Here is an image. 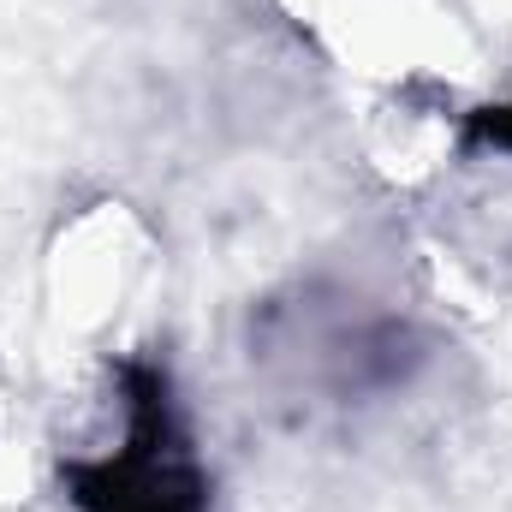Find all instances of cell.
Listing matches in <instances>:
<instances>
[{"label":"cell","instance_id":"cell-1","mask_svg":"<svg viewBox=\"0 0 512 512\" xmlns=\"http://www.w3.org/2000/svg\"><path fill=\"white\" fill-rule=\"evenodd\" d=\"M149 280V233L126 203H96L78 221L60 227L42 298H48V328L60 340H96L108 334Z\"/></svg>","mask_w":512,"mask_h":512},{"label":"cell","instance_id":"cell-2","mask_svg":"<svg viewBox=\"0 0 512 512\" xmlns=\"http://www.w3.org/2000/svg\"><path fill=\"white\" fill-rule=\"evenodd\" d=\"M370 155L382 161L393 179H423L441 167L447 155V120L435 108H411V102H382L370 108V131H364Z\"/></svg>","mask_w":512,"mask_h":512},{"label":"cell","instance_id":"cell-3","mask_svg":"<svg viewBox=\"0 0 512 512\" xmlns=\"http://www.w3.org/2000/svg\"><path fill=\"white\" fill-rule=\"evenodd\" d=\"M36 495V429L12 393H0V512H24Z\"/></svg>","mask_w":512,"mask_h":512},{"label":"cell","instance_id":"cell-4","mask_svg":"<svg viewBox=\"0 0 512 512\" xmlns=\"http://www.w3.org/2000/svg\"><path fill=\"white\" fill-rule=\"evenodd\" d=\"M477 12H489V18H512V0H471Z\"/></svg>","mask_w":512,"mask_h":512}]
</instances>
